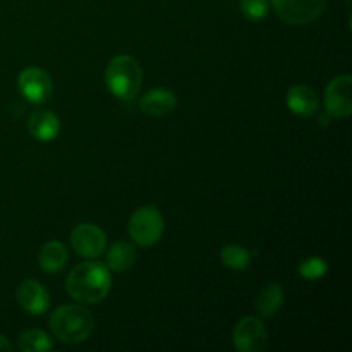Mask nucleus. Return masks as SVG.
Masks as SVG:
<instances>
[{
  "instance_id": "nucleus-4",
  "label": "nucleus",
  "mask_w": 352,
  "mask_h": 352,
  "mask_svg": "<svg viewBox=\"0 0 352 352\" xmlns=\"http://www.w3.org/2000/svg\"><path fill=\"white\" fill-rule=\"evenodd\" d=\"M164 217L157 206H141L131 215L127 223V232H129L133 243L141 248H151L162 239L164 236Z\"/></svg>"
},
{
  "instance_id": "nucleus-11",
  "label": "nucleus",
  "mask_w": 352,
  "mask_h": 352,
  "mask_svg": "<svg viewBox=\"0 0 352 352\" xmlns=\"http://www.w3.org/2000/svg\"><path fill=\"white\" fill-rule=\"evenodd\" d=\"M285 103L294 116L305 117V119L316 116L320 107L315 89L306 85L291 86L287 89V95H285Z\"/></svg>"
},
{
  "instance_id": "nucleus-20",
  "label": "nucleus",
  "mask_w": 352,
  "mask_h": 352,
  "mask_svg": "<svg viewBox=\"0 0 352 352\" xmlns=\"http://www.w3.org/2000/svg\"><path fill=\"white\" fill-rule=\"evenodd\" d=\"M270 0H241V12L250 21H261L267 17Z\"/></svg>"
},
{
  "instance_id": "nucleus-21",
  "label": "nucleus",
  "mask_w": 352,
  "mask_h": 352,
  "mask_svg": "<svg viewBox=\"0 0 352 352\" xmlns=\"http://www.w3.org/2000/svg\"><path fill=\"white\" fill-rule=\"evenodd\" d=\"M12 351V346H10L9 339H6L3 336H0V352H10Z\"/></svg>"
},
{
  "instance_id": "nucleus-7",
  "label": "nucleus",
  "mask_w": 352,
  "mask_h": 352,
  "mask_svg": "<svg viewBox=\"0 0 352 352\" xmlns=\"http://www.w3.org/2000/svg\"><path fill=\"white\" fill-rule=\"evenodd\" d=\"M17 88L24 100L33 105H40L50 98L54 91V82L50 74L40 67H28L17 78Z\"/></svg>"
},
{
  "instance_id": "nucleus-8",
  "label": "nucleus",
  "mask_w": 352,
  "mask_h": 352,
  "mask_svg": "<svg viewBox=\"0 0 352 352\" xmlns=\"http://www.w3.org/2000/svg\"><path fill=\"white\" fill-rule=\"evenodd\" d=\"M71 246L79 256L96 260L107 248V236L95 223H79L71 232Z\"/></svg>"
},
{
  "instance_id": "nucleus-13",
  "label": "nucleus",
  "mask_w": 352,
  "mask_h": 352,
  "mask_svg": "<svg viewBox=\"0 0 352 352\" xmlns=\"http://www.w3.org/2000/svg\"><path fill=\"white\" fill-rule=\"evenodd\" d=\"M28 131H30L31 138H34L36 141L48 143V141H54L60 133V120H58L57 113L50 112V110H36L28 119Z\"/></svg>"
},
{
  "instance_id": "nucleus-6",
  "label": "nucleus",
  "mask_w": 352,
  "mask_h": 352,
  "mask_svg": "<svg viewBox=\"0 0 352 352\" xmlns=\"http://www.w3.org/2000/svg\"><path fill=\"white\" fill-rule=\"evenodd\" d=\"M232 342L239 352H261L268 346V332L265 323L256 316H246L234 327Z\"/></svg>"
},
{
  "instance_id": "nucleus-1",
  "label": "nucleus",
  "mask_w": 352,
  "mask_h": 352,
  "mask_svg": "<svg viewBox=\"0 0 352 352\" xmlns=\"http://www.w3.org/2000/svg\"><path fill=\"white\" fill-rule=\"evenodd\" d=\"M112 275L109 267L100 261L89 260L78 265L67 275V294L79 305H98L109 296Z\"/></svg>"
},
{
  "instance_id": "nucleus-18",
  "label": "nucleus",
  "mask_w": 352,
  "mask_h": 352,
  "mask_svg": "<svg viewBox=\"0 0 352 352\" xmlns=\"http://www.w3.org/2000/svg\"><path fill=\"white\" fill-rule=\"evenodd\" d=\"M17 347L23 352H41V351H50L54 347L50 336L45 333L43 330H26L19 336L17 340Z\"/></svg>"
},
{
  "instance_id": "nucleus-15",
  "label": "nucleus",
  "mask_w": 352,
  "mask_h": 352,
  "mask_svg": "<svg viewBox=\"0 0 352 352\" xmlns=\"http://www.w3.org/2000/svg\"><path fill=\"white\" fill-rule=\"evenodd\" d=\"M38 261H40V267L45 274H58V272L64 270L69 261L67 248L60 241H50V243L43 244V248L40 250Z\"/></svg>"
},
{
  "instance_id": "nucleus-14",
  "label": "nucleus",
  "mask_w": 352,
  "mask_h": 352,
  "mask_svg": "<svg viewBox=\"0 0 352 352\" xmlns=\"http://www.w3.org/2000/svg\"><path fill=\"white\" fill-rule=\"evenodd\" d=\"M136 250L127 241H117L107 251V267L110 272L124 274L136 265Z\"/></svg>"
},
{
  "instance_id": "nucleus-2",
  "label": "nucleus",
  "mask_w": 352,
  "mask_h": 352,
  "mask_svg": "<svg viewBox=\"0 0 352 352\" xmlns=\"http://www.w3.org/2000/svg\"><path fill=\"white\" fill-rule=\"evenodd\" d=\"M50 330L58 342L81 344L91 336L93 315L82 305H64L50 316Z\"/></svg>"
},
{
  "instance_id": "nucleus-12",
  "label": "nucleus",
  "mask_w": 352,
  "mask_h": 352,
  "mask_svg": "<svg viewBox=\"0 0 352 352\" xmlns=\"http://www.w3.org/2000/svg\"><path fill=\"white\" fill-rule=\"evenodd\" d=\"M177 107V96L167 88H153L140 100L141 112L150 117H164Z\"/></svg>"
},
{
  "instance_id": "nucleus-5",
  "label": "nucleus",
  "mask_w": 352,
  "mask_h": 352,
  "mask_svg": "<svg viewBox=\"0 0 352 352\" xmlns=\"http://www.w3.org/2000/svg\"><path fill=\"white\" fill-rule=\"evenodd\" d=\"M277 16L289 26H306L325 12L329 0H270Z\"/></svg>"
},
{
  "instance_id": "nucleus-9",
  "label": "nucleus",
  "mask_w": 352,
  "mask_h": 352,
  "mask_svg": "<svg viewBox=\"0 0 352 352\" xmlns=\"http://www.w3.org/2000/svg\"><path fill=\"white\" fill-rule=\"evenodd\" d=\"M352 76L340 74L325 89V109L330 117L347 119L352 113Z\"/></svg>"
},
{
  "instance_id": "nucleus-19",
  "label": "nucleus",
  "mask_w": 352,
  "mask_h": 352,
  "mask_svg": "<svg viewBox=\"0 0 352 352\" xmlns=\"http://www.w3.org/2000/svg\"><path fill=\"white\" fill-rule=\"evenodd\" d=\"M327 270H329V265L318 256H309L298 265L299 275L306 280H318L323 275H327Z\"/></svg>"
},
{
  "instance_id": "nucleus-3",
  "label": "nucleus",
  "mask_w": 352,
  "mask_h": 352,
  "mask_svg": "<svg viewBox=\"0 0 352 352\" xmlns=\"http://www.w3.org/2000/svg\"><path fill=\"white\" fill-rule=\"evenodd\" d=\"M105 82L116 98L131 102L136 98L143 85V69L131 55H117L105 69Z\"/></svg>"
},
{
  "instance_id": "nucleus-16",
  "label": "nucleus",
  "mask_w": 352,
  "mask_h": 352,
  "mask_svg": "<svg viewBox=\"0 0 352 352\" xmlns=\"http://www.w3.org/2000/svg\"><path fill=\"white\" fill-rule=\"evenodd\" d=\"M282 305H284V287L278 282H272V284L265 285L260 294H258L256 302H254L256 311L263 318H272V316L277 315Z\"/></svg>"
},
{
  "instance_id": "nucleus-17",
  "label": "nucleus",
  "mask_w": 352,
  "mask_h": 352,
  "mask_svg": "<svg viewBox=\"0 0 352 352\" xmlns=\"http://www.w3.org/2000/svg\"><path fill=\"white\" fill-rule=\"evenodd\" d=\"M220 261L223 267L230 268V270H246L251 265V253L237 244H227L220 251Z\"/></svg>"
},
{
  "instance_id": "nucleus-10",
  "label": "nucleus",
  "mask_w": 352,
  "mask_h": 352,
  "mask_svg": "<svg viewBox=\"0 0 352 352\" xmlns=\"http://www.w3.org/2000/svg\"><path fill=\"white\" fill-rule=\"evenodd\" d=\"M17 305L33 316H41L50 308V294L38 280H24L16 292Z\"/></svg>"
}]
</instances>
